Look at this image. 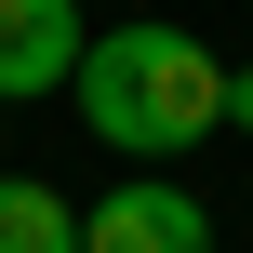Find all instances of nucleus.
I'll list each match as a JSON object with an SVG mask.
<instances>
[{
	"instance_id": "f257e3e1",
	"label": "nucleus",
	"mask_w": 253,
	"mask_h": 253,
	"mask_svg": "<svg viewBox=\"0 0 253 253\" xmlns=\"http://www.w3.org/2000/svg\"><path fill=\"white\" fill-rule=\"evenodd\" d=\"M67 93H80L93 147H133V160H173V147L227 133V67H213V40H187V27H160V13L93 27V53H80Z\"/></svg>"
},
{
	"instance_id": "f03ea898",
	"label": "nucleus",
	"mask_w": 253,
	"mask_h": 253,
	"mask_svg": "<svg viewBox=\"0 0 253 253\" xmlns=\"http://www.w3.org/2000/svg\"><path fill=\"white\" fill-rule=\"evenodd\" d=\"M80 253H213V213L173 187V173H133L80 213Z\"/></svg>"
},
{
	"instance_id": "7ed1b4c3",
	"label": "nucleus",
	"mask_w": 253,
	"mask_h": 253,
	"mask_svg": "<svg viewBox=\"0 0 253 253\" xmlns=\"http://www.w3.org/2000/svg\"><path fill=\"white\" fill-rule=\"evenodd\" d=\"M80 53H93L80 0H0V107L67 93V80H80Z\"/></svg>"
},
{
	"instance_id": "20e7f679",
	"label": "nucleus",
	"mask_w": 253,
	"mask_h": 253,
	"mask_svg": "<svg viewBox=\"0 0 253 253\" xmlns=\"http://www.w3.org/2000/svg\"><path fill=\"white\" fill-rule=\"evenodd\" d=\"M0 253H80V200L40 173H0Z\"/></svg>"
},
{
	"instance_id": "39448f33",
	"label": "nucleus",
	"mask_w": 253,
	"mask_h": 253,
	"mask_svg": "<svg viewBox=\"0 0 253 253\" xmlns=\"http://www.w3.org/2000/svg\"><path fill=\"white\" fill-rule=\"evenodd\" d=\"M227 133H253V67H227Z\"/></svg>"
}]
</instances>
